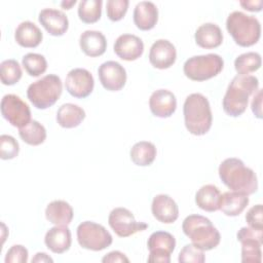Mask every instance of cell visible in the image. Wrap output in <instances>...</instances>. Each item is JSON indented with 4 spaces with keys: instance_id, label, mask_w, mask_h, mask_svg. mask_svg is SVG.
Wrapping results in <instances>:
<instances>
[{
    "instance_id": "6da1fadb",
    "label": "cell",
    "mask_w": 263,
    "mask_h": 263,
    "mask_svg": "<svg viewBox=\"0 0 263 263\" xmlns=\"http://www.w3.org/2000/svg\"><path fill=\"white\" fill-rule=\"evenodd\" d=\"M218 172L223 184L231 191L249 196L258 189V180L255 172L246 166L243 161L238 158H226L220 163Z\"/></svg>"
},
{
    "instance_id": "7a4b0ae2",
    "label": "cell",
    "mask_w": 263,
    "mask_h": 263,
    "mask_svg": "<svg viewBox=\"0 0 263 263\" xmlns=\"http://www.w3.org/2000/svg\"><path fill=\"white\" fill-rule=\"evenodd\" d=\"M259 89V80L253 75H236L229 83L223 98V110L231 116L241 115L249 103L250 96Z\"/></svg>"
},
{
    "instance_id": "3957f363",
    "label": "cell",
    "mask_w": 263,
    "mask_h": 263,
    "mask_svg": "<svg viewBox=\"0 0 263 263\" xmlns=\"http://www.w3.org/2000/svg\"><path fill=\"white\" fill-rule=\"evenodd\" d=\"M184 122L187 130L194 136L205 135L213 122L209 100L199 92L189 95L183 105Z\"/></svg>"
},
{
    "instance_id": "277c9868",
    "label": "cell",
    "mask_w": 263,
    "mask_h": 263,
    "mask_svg": "<svg viewBox=\"0 0 263 263\" xmlns=\"http://www.w3.org/2000/svg\"><path fill=\"white\" fill-rule=\"evenodd\" d=\"M184 234L190 238L193 246L202 250L210 251L218 247L221 235L210 219L201 215H189L182 224Z\"/></svg>"
},
{
    "instance_id": "5b68a950",
    "label": "cell",
    "mask_w": 263,
    "mask_h": 263,
    "mask_svg": "<svg viewBox=\"0 0 263 263\" xmlns=\"http://www.w3.org/2000/svg\"><path fill=\"white\" fill-rule=\"evenodd\" d=\"M226 29L235 43L242 47L256 44L261 36V25L258 18L237 10L228 15Z\"/></svg>"
},
{
    "instance_id": "8992f818",
    "label": "cell",
    "mask_w": 263,
    "mask_h": 263,
    "mask_svg": "<svg viewBox=\"0 0 263 263\" xmlns=\"http://www.w3.org/2000/svg\"><path fill=\"white\" fill-rule=\"evenodd\" d=\"M62 90L61 78L55 74H48L28 86L27 97L35 108L44 110L55 104Z\"/></svg>"
},
{
    "instance_id": "52a82bcc",
    "label": "cell",
    "mask_w": 263,
    "mask_h": 263,
    "mask_svg": "<svg viewBox=\"0 0 263 263\" xmlns=\"http://www.w3.org/2000/svg\"><path fill=\"white\" fill-rule=\"evenodd\" d=\"M224 61L217 53H208L189 58L183 66L184 74L193 81H204L217 76L223 69Z\"/></svg>"
},
{
    "instance_id": "ba28073f",
    "label": "cell",
    "mask_w": 263,
    "mask_h": 263,
    "mask_svg": "<svg viewBox=\"0 0 263 263\" xmlns=\"http://www.w3.org/2000/svg\"><path fill=\"white\" fill-rule=\"evenodd\" d=\"M76 234L81 248L95 252L108 248L113 241L111 233L103 225L92 221L80 223L77 227Z\"/></svg>"
},
{
    "instance_id": "9c48e42d",
    "label": "cell",
    "mask_w": 263,
    "mask_h": 263,
    "mask_svg": "<svg viewBox=\"0 0 263 263\" xmlns=\"http://www.w3.org/2000/svg\"><path fill=\"white\" fill-rule=\"evenodd\" d=\"M0 109L3 118L17 128L26 126L32 120L30 107L16 95H5L1 100Z\"/></svg>"
},
{
    "instance_id": "30bf717a",
    "label": "cell",
    "mask_w": 263,
    "mask_h": 263,
    "mask_svg": "<svg viewBox=\"0 0 263 263\" xmlns=\"http://www.w3.org/2000/svg\"><path fill=\"white\" fill-rule=\"evenodd\" d=\"M236 236L241 243V262L260 263L262 261L263 229H256L250 226L241 227Z\"/></svg>"
},
{
    "instance_id": "8fae6325",
    "label": "cell",
    "mask_w": 263,
    "mask_h": 263,
    "mask_svg": "<svg viewBox=\"0 0 263 263\" xmlns=\"http://www.w3.org/2000/svg\"><path fill=\"white\" fill-rule=\"evenodd\" d=\"M108 223L119 237H128L148 228L146 223L137 222L133 213L125 208L113 209L109 214Z\"/></svg>"
},
{
    "instance_id": "7c38bea8",
    "label": "cell",
    "mask_w": 263,
    "mask_h": 263,
    "mask_svg": "<svg viewBox=\"0 0 263 263\" xmlns=\"http://www.w3.org/2000/svg\"><path fill=\"white\" fill-rule=\"evenodd\" d=\"M147 247L149 250L148 262L170 263L171 254L176 247V239L170 232L155 231L149 236Z\"/></svg>"
},
{
    "instance_id": "4fadbf2b",
    "label": "cell",
    "mask_w": 263,
    "mask_h": 263,
    "mask_svg": "<svg viewBox=\"0 0 263 263\" xmlns=\"http://www.w3.org/2000/svg\"><path fill=\"white\" fill-rule=\"evenodd\" d=\"M65 86L72 97L83 99L92 92L95 80L88 70L75 68L68 72L65 80Z\"/></svg>"
},
{
    "instance_id": "5bb4252c",
    "label": "cell",
    "mask_w": 263,
    "mask_h": 263,
    "mask_svg": "<svg viewBox=\"0 0 263 263\" xmlns=\"http://www.w3.org/2000/svg\"><path fill=\"white\" fill-rule=\"evenodd\" d=\"M98 75L103 87L110 91L120 90L126 82V71L115 61H107L98 69Z\"/></svg>"
},
{
    "instance_id": "9a60e30c",
    "label": "cell",
    "mask_w": 263,
    "mask_h": 263,
    "mask_svg": "<svg viewBox=\"0 0 263 263\" xmlns=\"http://www.w3.org/2000/svg\"><path fill=\"white\" fill-rule=\"evenodd\" d=\"M176 59V47L166 39H158L150 47L149 62L154 68L167 69L175 64Z\"/></svg>"
},
{
    "instance_id": "2e32d148",
    "label": "cell",
    "mask_w": 263,
    "mask_h": 263,
    "mask_svg": "<svg viewBox=\"0 0 263 263\" xmlns=\"http://www.w3.org/2000/svg\"><path fill=\"white\" fill-rule=\"evenodd\" d=\"M149 108L154 116L167 118L177 109L176 96L168 89L161 88L154 90L149 99Z\"/></svg>"
},
{
    "instance_id": "e0dca14e",
    "label": "cell",
    "mask_w": 263,
    "mask_h": 263,
    "mask_svg": "<svg viewBox=\"0 0 263 263\" xmlns=\"http://www.w3.org/2000/svg\"><path fill=\"white\" fill-rule=\"evenodd\" d=\"M113 48L117 57L130 62L143 54L144 43L140 37L134 34H122L115 40Z\"/></svg>"
},
{
    "instance_id": "ac0fdd59",
    "label": "cell",
    "mask_w": 263,
    "mask_h": 263,
    "mask_svg": "<svg viewBox=\"0 0 263 263\" xmlns=\"http://www.w3.org/2000/svg\"><path fill=\"white\" fill-rule=\"evenodd\" d=\"M151 212L156 220L164 224H172L179 217L178 204L167 194H157L154 196Z\"/></svg>"
},
{
    "instance_id": "d6986e66",
    "label": "cell",
    "mask_w": 263,
    "mask_h": 263,
    "mask_svg": "<svg viewBox=\"0 0 263 263\" xmlns=\"http://www.w3.org/2000/svg\"><path fill=\"white\" fill-rule=\"evenodd\" d=\"M39 23L52 36L64 35L69 28L68 16L59 9L44 8L39 12Z\"/></svg>"
},
{
    "instance_id": "ffe728a7",
    "label": "cell",
    "mask_w": 263,
    "mask_h": 263,
    "mask_svg": "<svg viewBox=\"0 0 263 263\" xmlns=\"http://www.w3.org/2000/svg\"><path fill=\"white\" fill-rule=\"evenodd\" d=\"M45 246L54 254H63L72 243V235L68 226L55 225L50 228L44 237Z\"/></svg>"
},
{
    "instance_id": "44dd1931",
    "label": "cell",
    "mask_w": 263,
    "mask_h": 263,
    "mask_svg": "<svg viewBox=\"0 0 263 263\" xmlns=\"http://www.w3.org/2000/svg\"><path fill=\"white\" fill-rule=\"evenodd\" d=\"M81 50L90 58L102 55L107 49V40L105 35L96 30L84 31L79 38Z\"/></svg>"
},
{
    "instance_id": "7402d4cb",
    "label": "cell",
    "mask_w": 263,
    "mask_h": 263,
    "mask_svg": "<svg viewBox=\"0 0 263 263\" xmlns=\"http://www.w3.org/2000/svg\"><path fill=\"white\" fill-rule=\"evenodd\" d=\"M158 20L157 6L151 1H141L134 9V23L138 29L148 31L154 28Z\"/></svg>"
},
{
    "instance_id": "603a6c76",
    "label": "cell",
    "mask_w": 263,
    "mask_h": 263,
    "mask_svg": "<svg viewBox=\"0 0 263 263\" xmlns=\"http://www.w3.org/2000/svg\"><path fill=\"white\" fill-rule=\"evenodd\" d=\"M194 39L196 44L202 48H216L222 44L223 33L218 25L205 23L196 29Z\"/></svg>"
},
{
    "instance_id": "cb8c5ba5",
    "label": "cell",
    "mask_w": 263,
    "mask_h": 263,
    "mask_svg": "<svg viewBox=\"0 0 263 263\" xmlns=\"http://www.w3.org/2000/svg\"><path fill=\"white\" fill-rule=\"evenodd\" d=\"M43 35L41 30L32 22H22L15 29L14 39L18 45L26 48L38 46L42 41Z\"/></svg>"
},
{
    "instance_id": "d4e9b609",
    "label": "cell",
    "mask_w": 263,
    "mask_h": 263,
    "mask_svg": "<svg viewBox=\"0 0 263 263\" xmlns=\"http://www.w3.org/2000/svg\"><path fill=\"white\" fill-rule=\"evenodd\" d=\"M249 204V197L239 192L227 191L221 194L219 210L229 217L240 215Z\"/></svg>"
},
{
    "instance_id": "484cf974",
    "label": "cell",
    "mask_w": 263,
    "mask_h": 263,
    "mask_svg": "<svg viewBox=\"0 0 263 263\" xmlns=\"http://www.w3.org/2000/svg\"><path fill=\"white\" fill-rule=\"evenodd\" d=\"M74 212L70 203L65 200H53L45 209L46 219L54 225L68 226L73 219Z\"/></svg>"
},
{
    "instance_id": "4316f807",
    "label": "cell",
    "mask_w": 263,
    "mask_h": 263,
    "mask_svg": "<svg viewBox=\"0 0 263 263\" xmlns=\"http://www.w3.org/2000/svg\"><path fill=\"white\" fill-rule=\"evenodd\" d=\"M85 118V111L72 103L63 104L57 111V122L64 128L78 126Z\"/></svg>"
},
{
    "instance_id": "83f0119b",
    "label": "cell",
    "mask_w": 263,
    "mask_h": 263,
    "mask_svg": "<svg viewBox=\"0 0 263 263\" xmlns=\"http://www.w3.org/2000/svg\"><path fill=\"white\" fill-rule=\"evenodd\" d=\"M221 192L213 184L201 186L195 194V202L198 208L205 212H215L219 210Z\"/></svg>"
},
{
    "instance_id": "f1b7e54d",
    "label": "cell",
    "mask_w": 263,
    "mask_h": 263,
    "mask_svg": "<svg viewBox=\"0 0 263 263\" xmlns=\"http://www.w3.org/2000/svg\"><path fill=\"white\" fill-rule=\"evenodd\" d=\"M156 147L153 143L148 141H141L136 143L129 152L132 161L139 166L150 165L156 157Z\"/></svg>"
},
{
    "instance_id": "f546056e",
    "label": "cell",
    "mask_w": 263,
    "mask_h": 263,
    "mask_svg": "<svg viewBox=\"0 0 263 263\" xmlns=\"http://www.w3.org/2000/svg\"><path fill=\"white\" fill-rule=\"evenodd\" d=\"M18 135L25 143L32 146H38L45 141L46 129L37 120H31L26 126L18 128Z\"/></svg>"
},
{
    "instance_id": "4dcf8cb0",
    "label": "cell",
    "mask_w": 263,
    "mask_h": 263,
    "mask_svg": "<svg viewBox=\"0 0 263 263\" xmlns=\"http://www.w3.org/2000/svg\"><path fill=\"white\" fill-rule=\"evenodd\" d=\"M262 64L261 55L255 51L241 53L234 61V68L238 75H250L257 71Z\"/></svg>"
},
{
    "instance_id": "1f68e13d",
    "label": "cell",
    "mask_w": 263,
    "mask_h": 263,
    "mask_svg": "<svg viewBox=\"0 0 263 263\" xmlns=\"http://www.w3.org/2000/svg\"><path fill=\"white\" fill-rule=\"evenodd\" d=\"M102 0H81L78 5V16L85 24H92L100 20L102 14Z\"/></svg>"
},
{
    "instance_id": "d6a6232c",
    "label": "cell",
    "mask_w": 263,
    "mask_h": 263,
    "mask_svg": "<svg viewBox=\"0 0 263 263\" xmlns=\"http://www.w3.org/2000/svg\"><path fill=\"white\" fill-rule=\"evenodd\" d=\"M23 72L17 61L8 59L0 64V78L4 85H13L20 81Z\"/></svg>"
},
{
    "instance_id": "836d02e7",
    "label": "cell",
    "mask_w": 263,
    "mask_h": 263,
    "mask_svg": "<svg viewBox=\"0 0 263 263\" xmlns=\"http://www.w3.org/2000/svg\"><path fill=\"white\" fill-rule=\"evenodd\" d=\"M23 67L30 76H40L47 69V62L42 54L29 52L22 59Z\"/></svg>"
},
{
    "instance_id": "e575fe53",
    "label": "cell",
    "mask_w": 263,
    "mask_h": 263,
    "mask_svg": "<svg viewBox=\"0 0 263 263\" xmlns=\"http://www.w3.org/2000/svg\"><path fill=\"white\" fill-rule=\"evenodd\" d=\"M20 145L17 141L9 135H1L0 137V157L3 160L12 159L17 156Z\"/></svg>"
},
{
    "instance_id": "d590c367",
    "label": "cell",
    "mask_w": 263,
    "mask_h": 263,
    "mask_svg": "<svg viewBox=\"0 0 263 263\" xmlns=\"http://www.w3.org/2000/svg\"><path fill=\"white\" fill-rule=\"evenodd\" d=\"M178 261L180 263H203L205 261V257L202 250L196 248L192 243H189L185 245L179 253Z\"/></svg>"
},
{
    "instance_id": "8d00e7d4",
    "label": "cell",
    "mask_w": 263,
    "mask_h": 263,
    "mask_svg": "<svg viewBox=\"0 0 263 263\" xmlns=\"http://www.w3.org/2000/svg\"><path fill=\"white\" fill-rule=\"evenodd\" d=\"M128 0H108L106 4L107 16L112 22H118L125 15L128 8Z\"/></svg>"
},
{
    "instance_id": "74e56055",
    "label": "cell",
    "mask_w": 263,
    "mask_h": 263,
    "mask_svg": "<svg viewBox=\"0 0 263 263\" xmlns=\"http://www.w3.org/2000/svg\"><path fill=\"white\" fill-rule=\"evenodd\" d=\"M28 250L22 245L12 246L5 255V263H26L28 261Z\"/></svg>"
},
{
    "instance_id": "f35d334b",
    "label": "cell",
    "mask_w": 263,
    "mask_h": 263,
    "mask_svg": "<svg viewBox=\"0 0 263 263\" xmlns=\"http://www.w3.org/2000/svg\"><path fill=\"white\" fill-rule=\"evenodd\" d=\"M246 221L252 228L263 229L262 221V204H256L252 206L246 214Z\"/></svg>"
},
{
    "instance_id": "ab89813d",
    "label": "cell",
    "mask_w": 263,
    "mask_h": 263,
    "mask_svg": "<svg viewBox=\"0 0 263 263\" xmlns=\"http://www.w3.org/2000/svg\"><path fill=\"white\" fill-rule=\"evenodd\" d=\"M251 108L252 111L254 113V115L261 119L262 118V89H258L255 93H254V98L251 104Z\"/></svg>"
},
{
    "instance_id": "60d3db41",
    "label": "cell",
    "mask_w": 263,
    "mask_h": 263,
    "mask_svg": "<svg viewBox=\"0 0 263 263\" xmlns=\"http://www.w3.org/2000/svg\"><path fill=\"white\" fill-rule=\"evenodd\" d=\"M102 262L103 263H114V262H126V263H128L129 260L123 253H121L119 251H112V252L108 253L107 255H105L102 258Z\"/></svg>"
},
{
    "instance_id": "b9f144b4",
    "label": "cell",
    "mask_w": 263,
    "mask_h": 263,
    "mask_svg": "<svg viewBox=\"0 0 263 263\" xmlns=\"http://www.w3.org/2000/svg\"><path fill=\"white\" fill-rule=\"evenodd\" d=\"M239 4L249 11H260L262 9L263 1L262 0H245L239 1Z\"/></svg>"
},
{
    "instance_id": "7bdbcfd3",
    "label": "cell",
    "mask_w": 263,
    "mask_h": 263,
    "mask_svg": "<svg viewBox=\"0 0 263 263\" xmlns=\"http://www.w3.org/2000/svg\"><path fill=\"white\" fill-rule=\"evenodd\" d=\"M32 263H35V262H53L52 258H50L46 253H37L33 258H32Z\"/></svg>"
},
{
    "instance_id": "ee69618b",
    "label": "cell",
    "mask_w": 263,
    "mask_h": 263,
    "mask_svg": "<svg viewBox=\"0 0 263 263\" xmlns=\"http://www.w3.org/2000/svg\"><path fill=\"white\" fill-rule=\"evenodd\" d=\"M76 3V0H70V1H62L61 6L65 9H70L74 4Z\"/></svg>"
}]
</instances>
